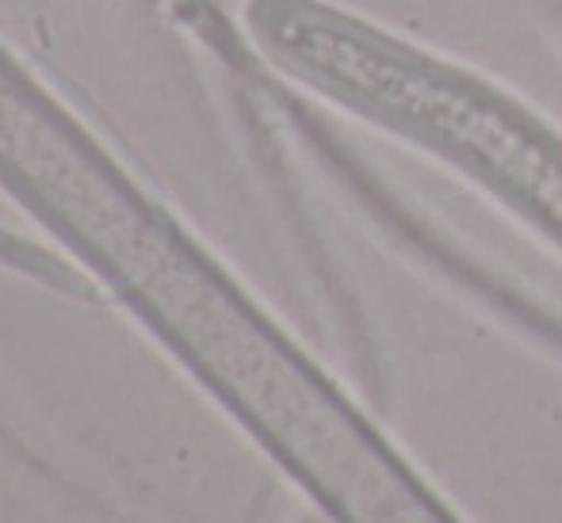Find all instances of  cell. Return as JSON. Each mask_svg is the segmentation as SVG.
I'll list each match as a JSON object with an SVG mask.
<instances>
[{
    "label": "cell",
    "mask_w": 562,
    "mask_h": 523,
    "mask_svg": "<svg viewBox=\"0 0 562 523\" xmlns=\"http://www.w3.org/2000/svg\"><path fill=\"white\" fill-rule=\"evenodd\" d=\"M425 154L562 249V130L494 77L467 69L437 92Z\"/></svg>",
    "instance_id": "6da1fadb"
}]
</instances>
